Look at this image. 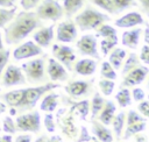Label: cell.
<instances>
[{"label": "cell", "mask_w": 149, "mask_h": 142, "mask_svg": "<svg viewBox=\"0 0 149 142\" xmlns=\"http://www.w3.org/2000/svg\"><path fill=\"white\" fill-rule=\"evenodd\" d=\"M58 87H61L59 84L45 83L43 85H38L34 87H26V88H19L6 92L0 95V99L3 100L7 106L15 108L16 112L23 113L24 111L33 109L36 106L37 101L41 99V97L44 95L47 92H50Z\"/></svg>", "instance_id": "obj_1"}, {"label": "cell", "mask_w": 149, "mask_h": 142, "mask_svg": "<svg viewBox=\"0 0 149 142\" xmlns=\"http://www.w3.org/2000/svg\"><path fill=\"white\" fill-rule=\"evenodd\" d=\"M40 27H42V20L35 12L22 10L5 27V42L8 45L17 44Z\"/></svg>", "instance_id": "obj_2"}, {"label": "cell", "mask_w": 149, "mask_h": 142, "mask_svg": "<svg viewBox=\"0 0 149 142\" xmlns=\"http://www.w3.org/2000/svg\"><path fill=\"white\" fill-rule=\"evenodd\" d=\"M111 21V17L92 6H86L74 17V24L81 31L97 29L100 24Z\"/></svg>", "instance_id": "obj_3"}, {"label": "cell", "mask_w": 149, "mask_h": 142, "mask_svg": "<svg viewBox=\"0 0 149 142\" xmlns=\"http://www.w3.org/2000/svg\"><path fill=\"white\" fill-rule=\"evenodd\" d=\"M44 57L28 61L21 65V70L28 83L37 84V83L45 81V73H44V59L45 58Z\"/></svg>", "instance_id": "obj_4"}, {"label": "cell", "mask_w": 149, "mask_h": 142, "mask_svg": "<svg viewBox=\"0 0 149 142\" xmlns=\"http://www.w3.org/2000/svg\"><path fill=\"white\" fill-rule=\"evenodd\" d=\"M35 13L41 20H51L55 22L63 16L64 10L57 0H42L37 5Z\"/></svg>", "instance_id": "obj_5"}, {"label": "cell", "mask_w": 149, "mask_h": 142, "mask_svg": "<svg viewBox=\"0 0 149 142\" xmlns=\"http://www.w3.org/2000/svg\"><path fill=\"white\" fill-rule=\"evenodd\" d=\"M17 130L20 132H30L36 134L41 129V115L40 112L33 111L28 113H22L15 120Z\"/></svg>", "instance_id": "obj_6"}, {"label": "cell", "mask_w": 149, "mask_h": 142, "mask_svg": "<svg viewBox=\"0 0 149 142\" xmlns=\"http://www.w3.org/2000/svg\"><path fill=\"white\" fill-rule=\"evenodd\" d=\"M76 47L81 55L90 56V57L94 58L95 61L100 59V55L98 52V47H97V36H94L92 34L83 35L77 41Z\"/></svg>", "instance_id": "obj_7"}, {"label": "cell", "mask_w": 149, "mask_h": 142, "mask_svg": "<svg viewBox=\"0 0 149 142\" xmlns=\"http://www.w3.org/2000/svg\"><path fill=\"white\" fill-rule=\"evenodd\" d=\"M1 84L3 87H12L16 85H23L26 84V77L21 70V68L10 64L6 68L5 72H2V79Z\"/></svg>", "instance_id": "obj_8"}, {"label": "cell", "mask_w": 149, "mask_h": 142, "mask_svg": "<svg viewBox=\"0 0 149 142\" xmlns=\"http://www.w3.org/2000/svg\"><path fill=\"white\" fill-rule=\"evenodd\" d=\"M52 55L56 61H58L64 68H66V70H72V63L76 61V54L71 47L54 44Z\"/></svg>", "instance_id": "obj_9"}, {"label": "cell", "mask_w": 149, "mask_h": 142, "mask_svg": "<svg viewBox=\"0 0 149 142\" xmlns=\"http://www.w3.org/2000/svg\"><path fill=\"white\" fill-rule=\"evenodd\" d=\"M42 48L37 45L34 41H27L19 47H16L13 51V58L15 61H22L30 57H35L38 55H42Z\"/></svg>", "instance_id": "obj_10"}, {"label": "cell", "mask_w": 149, "mask_h": 142, "mask_svg": "<svg viewBox=\"0 0 149 142\" xmlns=\"http://www.w3.org/2000/svg\"><path fill=\"white\" fill-rule=\"evenodd\" d=\"M149 73V69L144 65H137L123 76L120 87H130L140 85Z\"/></svg>", "instance_id": "obj_11"}, {"label": "cell", "mask_w": 149, "mask_h": 142, "mask_svg": "<svg viewBox=\"0 0 149 142\" xmlns=\"http://www.w3.org/2000/svg\"><path fill=\"white\" fill-rule=\"evenodd\" d=\"M56 38L63 43H71L77 38V26L73 21L66 20L61 22L56 29Z\"/></svg>", "instance_id": "obj_12"}, {"label": "cell", "mask_w": 149, "mask_h": 142, "mask_svg": "<svg viewBox=\"0 0 149 142\" xmlns=\"http://www.w3.org/2000/svg\"><path fill=\"white\" fill-rule=\"evenodd\" d=\"M47 72H48L49 78L52 81H65L69 78L68 70L55 58H49L48 59Z\"/></svg>", "instance_id": "obj_13"}, {"label": "cell", "mask_w": 149, "mask_h": 142, "mask_svg": "<svg viewBox=\"0 0 149 142\" xmlns=\"http://www.w3.org/2000/svg\"><path fill=\"white\" fill-rule=\"evenodd\" d=\"M93 79L91 80H74L65 86V92L72 98H80L84 94H88Z\"/></svg>", "instance_id": "obj_14"}, {"label": "cell", "mask_w": 149, "mask_h": 142, "mask_svg": "<svg viewBox=\"0 0 149 142\" xmlns=\"http://www.w3.org/2000/svg\"><path fill=\"white\" fill-rule=\"evenodd\" d=\"M142 23H144V20L137 12H129L114 21V24L119 28H132L135 26H141Z\"/></svg>", "instance_id": "obj_15"}, {"label": "cell", "mask_w": 149, "mask_h": 142, "mask_svg": "<svg viewBox=\"0 0 149 142\" xmlns=\"http://www.w3.org/2000/svg\"><path fill=\"white\" fill-rule=\"evenodd\" d=\"M54 24L51 26H48V27H43V28H40L37 31H35L33 34V40L34 42L40 45L41 48H45V47H49V44L51 43L52 38H54Z\"/></svg>", "instance_id": "obj_16"}, {"label": "cell", "mask_w": 149, "mask_h": 142, "mask_svg": "<svg viewBox=\"0 0 149 142\" xmlns=\"http://www.w3.org/2000/svg\"><path fill=\"white\" fill-rule=\"evenodd\" d=\"M142 29L140 27L130 29V30H126L123 31L122 36H121V43L122 45L135 50L139 45V41H140V36H141Z\"/></svg>", "instance_id": "obj_17"}, {"label": "cell", "mask_w": 149, "mask_h": 142, "mask_svg": "<svg viewBox=\"0 0 149 142\" xmlns=\"http://www.w3.org/2000/svg\"><path fill=\"white\" fill-rule=\"evenodd\" d=\"M97 70V62L93 58H83L74 64L76 73L80 76H91Z\"/></svg>", "instance_id": "obj_18"}, {"label": "cell", "mask_w": 149, "mask_h": 142, "mask_svg": "<svg viewBox=\"0 0 149 142\" xmlns=\"http://www.w3.org/2000/svg\"><path fill=\"white\" fill-rule=\"evenodd\" d=\"M91 123H92V133L100 142H113V135L105 125H102L100 121H97L94 119L91 120Z\"/></svg>", "instance_id": "obj_19"}, {"label": "cell", "mask_w": 149, "mask_h": 142, "mask_svg": "<svg viewBox=\"0 0 149 142\" xmlns=\"http://www.w3.org/2000/svg\"><path fill=\"white\" fill-rule=\"evenodd\" d=\"M101 109L102 111H100L99 121L105 126H109L112 123V120H113V118L115 115V111H116V106H115L114 101L105 100V104Z\"/></svg>", "instance_id": "obj_20"}, {"label": "cell", "mask_w": 149, "mask_h": 142, "mask_svg": "<svg viewBox=\"0 0 149 142\" xmlns=\"http://www.w3.org/2000/svg\"><path fill=\"white\" fill-rule=\"evenodd\" d=\"M126 50L121 48H113L111 52L108 54V62L114 68V70H120L122 66V63L126 58Z\"/></svg>", "instance_id": "obj_21"}, {"label": "cell", "mask_w": 149, "mask_h": 142, "mask_svg": "<svg viewBox=\"0 0 149 142\" xmlns=\"http://www.w3.org/2000/svg\"><path fill=\"white\" fill-rule=\"evenodd\" d=\"M68 104H70V111L71 112H77L80 116L81 120H86L87 119V115H88V112H90V102L87 99H84V100H80V101H71L70 99H66Z\"/></svg>", "instance_id": "obj_22"}, {"label": "cell", "mask_w": 149, "mask_h": 142, "mask_svg": "<svg viewBox=\"0 0 149 142\" xmlns=\"http://www.w3.org/2000/svg\"><path fill=\"white\" fill-rule=\"evenodd\" d=\"M58 98H59V94H57V93L45 94L44 98L42 99L41 104H40L41 111H44L47 113H52L58 105Z\"/></svg>", "instance_id": "obj_23"}, {"label": "cell", "mask_w": 149, "mask_h": 142, "mask_svg": "<svg viewBox=\"0 0 149 142\" xmlns=\"http://www.w3.org/2000/svg\"><path fill=\"white\" fill-rule=\"evenodd\" d=\"M59 126L62 128V132L63 134H65L68 137H71L73 139L76 135H77V128L73 123V120H72V114L70 112V114L68 116H65L64 119L59 120Z\"/></svg>", "instance_id": "obj_24"}, {"label": "cell", "mask_w": 149, "mask_h": 142, "mask_svg": "<svg viewBox=\"0 0 149 142\" xmlns=\"http://www.w3.org/2000/svg\"><path fill=\"white\" fill-rule=\"evenodd\" d=\"M86 0H63V10L68 17L74 15Z\"/></svg>", "instance_id": "obj_25"}, {"label": "cell", "mask_w": 149, "mask_h": 142, "mask_svg": "<svg viewBox=\"0 0 149 142\" xmlns=\"http://www.w3.org/2000/svg\"><path fill=\"white\" fill-rule=\"evenodd\" d=\"M125 120H126V114H125L123 111H121L120 113H118L113 118V120H112V123L111 125H113V130L115 133L116 140H120V137H121V133H122V129H123Z\"/></svg>", "instance_id": "obj_26"}, {"label": "cell", "mask_w": 149, "mask_h": 142, "mask_svg": "<svg viewBox=\"0 0 149 142\" xmlns=\"http://www.w3.org/2000/svg\"><path fill=\"white\" fill-rule=\"evenodd\" d=\"M115 100L118 101V104H119L120 107H122V108L128 107L132 104L130 91L127 87H120V90L115 94Z\"/></svg>", "instance_id": "obj_27"}, {"label": "cell", "mask_w": 149, "mask_h": 142, "mask_svg": "<svg viewBox=\"0 0 149 142\" xmlns=\"http://www.w3.org/2000/svg\"><path fill=\"white\" fill-rule=\"evenodd\" d=\"M104 104H105V100L101 97V94L99 92H95L93 98H92V101H91V111H90L91 112V120L94 119L99 114V112L101 111Z\"/></svg>", "instance_id": "obj_28"}, {"label": "cell", "mask_w": 149, "mask_h": 142, "mask_svg": "<svg viewBox=\"0 0 149 142\" xmlns=\"http://www.w3.org/2000/svg\"><path fill=\"white\" fill-rule=\"evenodd\" d=\"M146 126H147L146 121H141V122H136V123H133V125H128L127 128L125 129L123 140H128L133 135H136V134L143 132L146 129Z\"/></svg>", "instance_id": "obj_29"}, {"label": "cell", "mask_w": 149, "mask_h": 142, "mask_svg": "<svg viewBox=\"0 0 149 142\" xmlns=\"http://www.w3.org/2000/svg\"><path fill=\"white\" fill-rule=\"evenodd\" d=\"M100 74L102 78L105 79H111V80H115L118 78V74L114 70V68L111 65V63L108 61H105L101 63V70H100Z\"/></svg>", "instance_id": "obj_30"}, {"label": "cell", "mask_w": 149, "mask_h": 142, "mask_svg": "<svg viewBox=\"0 0 149 142\" xmlns=\"http://www.w3.org/2000/svg\"><path fill=\"white\" fill-rule=\"evenodd\" d=\"M16 12V6L12 7V8H3L0 7V28L5 27L15 15Z\"/></svg>", "instance_id": "obj_31"}, {"label": "cell", "mask_w": 149, "mask_h": 142, "mask_svg": "<svg viewBox=\"0 0 149 142\" xmlns=\"http://www.w3.org/2000/svg\"><path fill=\"white\" fill-rule=\"evenodd\" d=\"M118 44V37H104L100 42V50L102 52V56H107L113 48Z\"/></svg>", "instance_id": "obj_32"}, {"label": "cell", "mask_w": 149, "mask_h": 142, "mask_svg": "<svg viewBox=\"0 0 149 142\" xmlns=\"http://www.w3.org/2000/svg\"><path fill=\"white\" fill-rule=\"evenodd\" d=\"M95 36H100V37H118L116 35V29L109 24H100L98 28H97V33H95Z\"/></svg>", "instance_id": "obj_33"}, {"label": "cell", "mask_w": 149, "mask_h": 142, "mask_svg": "<svg viewBox=\"0 0 149 142\" xmlns=\"http://www.w3.org/2000/svg\"><path fill=\"white\" fill-rule=\"evenodd\" d=\"M137 65H140V58L137 57V55H136L135 52H132V54L127 57V59H126V62H125V64H123V68H122V70H121L122 76H125L127 72H129L132 69H134V68L137 66Z\"/></svg>", "instance_id": "obj_34"}, {"label": "cell", "mask_w": 149, "mask_h": 142, "mask_svg": "<svg viewBox=\"0 0 149 142\" xmlns=\"http://www.w3.org/2000/svg\"><path fill=\"white\" fill-rule=\"evenodd\" d=\"M113 1V5H114V8L116 10V13H121L130 7H135L137 6V2L135 0H112Z\"/></svg>", "instance_id": "obj_35"}, {"label": "cell", "mask_w": 149, "mask_h": 142, "mask_svg": "<svg viewBox=\"0 0 149 142\" xmlns=\"http://www.w3.org/2000/svg\"><path fill=\"white\" fill-rule=\"evenodd\" d=\"M91 2L95 6H98L99 8L106 10L107 13L112 14V15H115L118 14L115 8H114V5H113V1L112 0H91Z\"/></svg>", "instance_id": "obj_36"}, {"label": "cell", "mask_w": 149, "mask_h": 142, "mask_svg": "<svg viewBox=\"0 0 149 142\" xmlns=\"http://www.w3.org/2000/svg\"><path fill=\"white\" fill-rule=\"evenodd\" d=\"M98 85H99V88H100V91L102 92V94L104 95H111L112 94V92H113V90H114V87H115V83H114V80H111V79H100L99 80V83H98Z\"/></svg>", "instance_id": "obj_37"}, {"label": "cell", "mask_w": 149, "mask_h": 142, "mask_svg": "<svg viewBox=\"0 0 149 142\" xmlns=\"http://www.w3.org/2000/svg\"><path fill=\"white\" fill-rule=\"evenodd\" d=\"M1 130H3L6 134H9V135L15 134V133L17 132L16 125H15V122H14V120L12 119L10 115L5 116V118L2 119V128H1Z\"/></svg>", "instance_id": "obj_38"}, {"label": "cell", "mask_w": 149, "mask_h": 142, "mask_svg": "<svg viewBox=\"0 0 149 142\" xmlns=\"http://www.w3.org/2000/svg\"><path fill=\"white\" fill-rule=\"evenodd\" d=\"M127 126L128 125H133V123H136V122H141V121H147L143 116H141L136 111H133V109H130V111H128V113H127Z\"/></svg>", "instance_id": "obj_39"}, {"label": "cell", "mask_w": 149, "mask_h": 142, "mask_svg": "<svg viewBox=\"0 0 149 142\" xmlns=\"http://www.w3.org/2000/svg\"><path fill=\"white\" fill-rule=\"evenodd\" d=\"M9 55H10V51L9 49H1L0 50V78L2 76V72L5 70V66L7 65L8 63V59H9Z\"/></svg>", "instance_id": "obj_40"}, {"label": "cell", "mask_w": 149, "mask_h": 142, "mask_svg": "<svg viewBox=\"0 0 149 142\" xmlns=\"http://www.w3.org/2000/svg\"><path fill=\"white\" fill-rule=\"evenodd\" d=\"M44 127L49 133H54L56 129V125H55V120H54V115L52 113H47L44 115V120H43Z\"/></svg>", "instance_id": "obj_41"}, {"label": "cell", "mask_w": 149, "mask_h": 142, "mask_svg": "<svg viewBox=\"0 0 149 142\" xmlns=\"http://www.w3.org/2000/svg\"><path fill=\"white\" fill-rule=\"evenodd\" d=\"M35 142H63L62 137L59 135H54V136H47V135H41L35 140Z\"/></svg>", "instance_id": "obj_42"}, {"label": "cell", "mask_w": 149, "mask_h": 142, "mask_svg": "<svg viewBox=\"0 0 149 142\" xmlns=\"http://www.w3.org/2000/svg\"><path fill=\"white\" fill-rule=\"evenodd\" d=\"M41 0H20V5L24 10H29L34 7H36L40 3Z\"/></svg>", "instance_id": "obj_43"}, {"label": "cell", "mask_w": 149, "mask_h": 142, "mask_svg": "<svg viewBox=\"0 0 149 142\" xmlns=\"http://www.w3.org/2000/svg\"><path fill=\"white\" fill-rule=\"evenodd\" d=\"M137 109L140 112L141 115H143V118H149V102L148 101H143L140 102L137 105Z\"/></svg>", "instance_id": "obj_44"}, {"label": "cell", "mask_w": 149, "mask_h": 142, "mask_svg": "<svg viewBox=\"0 0 149 142\" xmlns=\"http://www.w3.org/2000/svg\"><path fill=\"white\" fill-rule=\"evenodd\" d=\"M140 59H141L144 64L149 65V45H148V44H144V45L141 48Z\"/></svg>", "instance_id": "obj_45"}, {"label": "cell", "mask_w": 149, "mask_h": 142, "mask_svg": "<svg viewBox=\"0 0 149 142\" xmlns=\"http://www.w3.org/2000/svg\"><path fill=\"white\" fill-rule=\"evenodd\" d=\"M132 95H133V99H134L135 101H142V100L144 99V97H146V93H144V91H143L142 88L135 87V88H133V91H132Z\"/></svg>", "instance_id": "obj_46"}, {"label": "cell", "mask_w": 149, "mask_h": 142, "mask_svg": "<svg viewBox=\"0 0 149 142\" xmlns=\"http://www.w3.org/2000/svg\"><path fill=\"white\" fill-rule=\"evenodd\" d=\"M92 139H93V137L90 136L87 128H86V127H81V128H80L79 137H78V140H77L76 142H87V141H91Z\"/></svg>", "instance_id": "obj_47"}, {"label": "cell", "mask_w": 149, "mask_h": 142, "mask_svg": "<svg viewBox=\"0 0 149 142\" xmlns=\"http://www.w3.org/2000/svg\"><path fill=\"white\" fill-rule=\"evenodd\" d=\"M139 3L142 12L149 17V0H139Z\"/></svg>", "instance_id": "obj_48"}, {"label": "cell", "mask_w": 149, "mask_h": 142, "mask_svg": "<svg viewBox=\"0 0 149 142\" xmlns=\"http://www.w3.org/2000/svg\"><path fill=\"white\" fill-rule=\"evenodd\" d=\"M14 142H31V135L30 134H22L16 136Z\"/></svg>", "instance_id": "obj_49"}, {"label": "cell", "mask_w": 149, "mask_h": 142, "mask_svg": "<svg viewBox=\"0 0 149 142\" xmlns=\"http://www.w3.org/2000/svg\"><path fill=\"white\" fill-rule=\"evenodd\" d=\"M15 6V0H0V7L12 8Z\"/></svg>", "instance_id": "obj_50"}, {"label": "cell", "mask_w": 149, "mask_h": 142, "mask_svg": "<svg viewBox=\"0 0 149 142\" xmlns=\"http://www.w3.org/2000/svg\"><path fill=\"white\" fill-rule=\"evenodd\" d=\"M144 43L149 45V23H146V29H144Z\"/></svg>", "instance_id": "obj_51"}, {"label": "cell", "mask_w": 149, "mask_h": 142, "mask_svg": "<svg viewBox=\"0 0 149 142\" xmlns=\"http://www.w3.org/2000/svg\"><path fill=\"white\" fill-rule=\"evenodd\" d=\"M0 142H13V137L9 134H5L3 136H0Z\"/></svg>", "instance_id": "obj_52"}, {"label": "cell", "mask_w": 149, "mask_h": 142, "mask_svg": "<svg viewBox=\"0 0 149 142\" xmlns=\"http://www.w3.org/2000/svg\"><path fill=\"white\" fill-rule=\"evenodd\" d=\"M136 142H147V136L144 135H136Z\"/></svg>", "instance_id": "obj_53"}, {"label": "cell", "mask_w": 149, "mask_h": 142, "mask_svg": "<svg viewBox=\"0 0 149 142\" xmlns=\"http://www.w3.org/2000/svg\"><path fill=\"white\" fill-rule=\"evenodd\" d=\"M7 111V105L5 104V102H2V101H0V114H2V113H5Z\"/></svg>", "instance_id": "obj_54"}, {"label": "cell", "mask_w": 149, "mask_h": 142, "mask_svg": "<svg viewBox=\"0 0 149 142\" xmlns=\"http://www.w3.org/2000/svg\"><path fill=\"white\" fill-rule=\"evenodd\" d=\"M16 113H17V112H16L15 108H13V107L9 108V115H10V116H12V115H16Z\"/></svg>", "instance_id": "obj_55"}, {"label": "cell", "mask_w": 149, "mask_h": 142, "mask_svg": "<svg viewBox=\"0 0 149 142\" xmlns=\"http://www.w3.org/2000/svg\"><path fill=\"white\" fill-rule=\"evenodd\" d=\"M3 49V43H2V38H1V33H0V50Z\"/></svg>", "instance_id": "obj_56"}, {"label": "cell", "mask_w": 149, "mask_h": 142, "mask_svg": "<svg viewBox=\"0 0 149 142\" xmlns=\"http://www.w3.org/2000/svg\"><path fill=\"white\" fill-rule=\"evenodd\" d=\"M93 142H100V141H98V140H94V139H93Z\"/></svg>", "instance_id": "obj_57"}, {"label": "cell", "mask_w": 149, "mask_h": 142, "mask_svg": "<svg viewBox=\"0 0 149 142\" xmlns=\"http://www.w3.org/2000/svg\"><path fill=\"white\" fill-rule=\"evenodd\" d=\"M147 87L149 88V80H148V84H147Z\"/></svg>", "instance_id": "obj_58"}, {"label": "cell", "mask_w": 149, "mask_h": 142, "mask_svg": "<svg viewBox=\"0 0 149 142\" xmlns=\"http://www.w3.org/2000/svg\"><path fill=\"white\" fill-rule=\"evenodd\" d=\"M148 102H149V95H148Z\"/></svg>", "instance_id": "obj_59"}, {"label": "cell", "mask_w": 149, "mask_h": 142, "mask_svg": "<svg viewBox=\"0 0 149 142\" xmlns=\"http://www.w3.org/2000/svg\"><path fill=\"white\" fill-rule=\"evenodd\" d=\"M0 132H1V126H0Z\"/></svg>", "instance_id": "obj_60"}, {"label": "cell", "mask_w": 149, "mask_h": 142, "mask_svg": "<svg viewBox=\"0 0 149 142\" xmlns=\"http://www.w3.org/2000/svg\"><path fill=\"white\" fill-rule=\"evenodd\" d=\"M0 91H1V88H0Z\"/></svg>", "instance_id": "obj_61"}]
</instances>
